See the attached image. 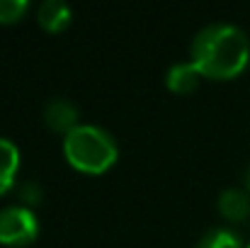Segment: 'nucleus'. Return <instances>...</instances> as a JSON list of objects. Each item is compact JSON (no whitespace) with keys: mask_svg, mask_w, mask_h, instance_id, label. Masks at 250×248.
Returning a JSON list of instances; mask_svg holds the SVG:
<instances>
[{"mask_svg":"<svg viewBox=\"0 0 250 248\" xmlns=\"http://www.w3.org/2000/svg\"><path fill=\"white\" fill-rule=\"evenodd\" d=\"M192 64L207 78H233L250 61L248 34L231 22H211L192 39Z\"/></svg>","mask_w":250,"mask_h":248,"instance_id":"obj_1","label":"nucleus"},{"mask_svg":"<svg viewBox=\"0 0 250 248\" xmlns=\"http://www.w3.org/2000/svg\"><path fill=\"white\" fill-rule=\"evenodd\" d=\"M68 163L83 173H104L117 161V141L97 124H78L63 136Z\"/></svg>","mask_w":250,"mask_h":248,"instance_id":"obj_2","label":"nucleus"},{"mask_svg":"<svg viewBox=\"0 0 250 248\" xmlns=\"http://www.w3.org/2000/svg\"><path fill=\"white\" fill-rule=\"evenodd\" d=\"M39 219L29 207L10 204L0 209V244L5 246H27L37 239Z\"/></svg>","mask_w":250,"mask_h":248,"instance_id":"obj_3","label":"nucleus"},{"mask_svg":"<svg viewBox=\"0 0 250 248\" xmlns=\"http://www.w3.org/2000/svg\"><path fill=\"white\" fill-rule=\"evenodd\" d=\"M44 119L51 129L68 134L71 129L78 127V110L71 100L66 97H54L46 107H44Z\"/></svg>","mask_w":250,"mask_h":248,"instance_id":"obj_4","label":"nucleus"},{"mask_svg":"<svg viewBox=\"0 0 250 248\" xmlns=\"http://www.w3.org/2000/svg\"><path fill=\"white\" fill-rule=\"evenodd\" d=\"M71 5L66 0H44L37 10V20L44 29L49 32H59L71 22Z\"/></svg>","mask_w":250,"mask_h":248,"instance_id":"obj_5","label":"nucleus"},{"mask_svg":"<svg viewBox=\"0 0 250 248\" xmlns=\"http://www.w3.org/2000/svg\"><path fill=\"white\" fill-rule=\"evenodd\" d=\"M202 78V71L192 64V61H177L167 68L166 83L170 90L175 92H189L197 88V83Z\"/></svg>","mask_w":250,"mask_h":248,"instance_id":"obj_6","label":"nucleus"},{"mask_svg":"<svg viewBox=\"0 0 250 248\" xmlns=\"http://www.w3.org/2000/svg\"><path fill=\"white\" fill-rule=\"evenodd\" d=\"M219 212L226 217V219H233V222H238V219H246L250 214V197L248 192H243V190H238V187H229V190H224L221 195H219Z\"/></svg>","mask_w":250,"mask_h":248,"instance_id":"obj_7","label":"nucleus"},{"mask_svg":"<svg viewBox=\"0 0 250 248\" xmlns=\"http://www.w3.org/2000/svg\"><path fill=\"white\" fill-rule=\"evenodd\" d=\"M17 168H20V149L10 139L0 136V195L12 187Z\"/></svg>","mask_w":250,"mask_h":248,"instance_id":"obj_8","label":"nucleus"},{"mask_svg":"<svg viewBox=\"0 0 250 248\" xmlns=\"http://www.w3.org/2000/svg\"><path fill=\"white\" fill-rule=\"evenodd\" d=\"M197 248H243V244L231 229H211L199 239Z\"/></svg>","mask_w":250,"mask_h":248,"instance_id":"obj_9","label":"nucleus"},{"mask_svg":"<svg viewBox=\"0 0 250 248\" xmlns=\"http://www.w3.org/2000/svg\"><path fill=\"white\" fill-rule=\"evenodd\" d=\"M27 10V0H0V22H15Z\"/></svg>","mask_w":250,"mask_h":248,"instance_id":"obj_10","label":"nucleus"},{"mask_svg":"<svg viewBox=\"0 0 250 248\" xmlns=\"http://www.w3.org/2000/svg\"><path fill=\"white\" fill-rule=\"evenodd\" d=\"M246 185H248V192H250V168H248V173H246Z\"/></svg>","mask_w":250,"mask_h":248,"instance_id":"obj_11","label":"nucleus"},{"mask_svg":"<svg viewBox=\"0 0 250 248\" xmlns=\"http://www.w3.org/2000/svg\"><path fill=\"white\" fill-rule=\"evenodd\" d=\"M246 248H250V244H248V246H246Z\"/></svg>","mask_w":250,"mask_h":248,"instance_id":"obj_12","label":"nucleus"}]
</instances>
